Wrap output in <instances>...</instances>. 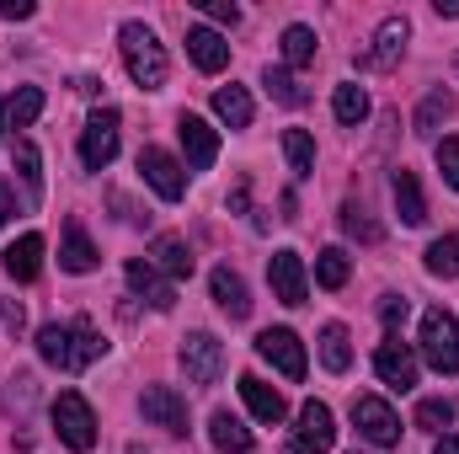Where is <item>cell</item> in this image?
Returning a JSON list of instances; mask_svg holds the SVG:
<instances>
[{
    "instance_id": "6da1fadb",
    "label": "cell",
    "mask_w": 459,
    "mask_h": 454,
    "mask_svg": "<svg viewBox=\"0 0 459 454\" xmlns=\"http://www.w3.org/2000/svg\"><path fill=\"white\" fill-rule=\"evenodd\" d=\"M102 353H108V342H102V332H97L86 316H81V321H48V327L38 332V358L54 363V369H65V374L91 369Z\"/></svg>"
},
{
    "instance_id": "7a4b0ae2",
    "label": "cell",
    "mask_w": 459,
    "mask_h": 454,
    "mask_svg": "<svg viewBox=\"0 0 459 454\" xmlns=\"http://www.w3.org/2000/svg\"><path fill=\"white\" fill-rule=\"evenodd\" d=\"M117 48H123V65H128L134 86H144V92L166 86V48L155 43V32L144 22H123L117 27Z\"/></svg>"
},
{
    "instance_id": "3957f363",
    "label": "cell",
    "mask_w": 459,
    "mask_h": 454,
    "mask_svg": "<svg viewBox=\"0 0 459 454\" xmlns=\"http://www.w3.org/2000/svg\"><path fill=\"white\" fill-rule=\"evenodd\" d=\"M54 433H59L65 450H75V454L97 450V412H91V401L81 390H59V401H54Z\"/></svg>"
},
{
    "instance_id": "277c9868",
    "label": "cell",
    "mask_w": 459,
    "mask_h": 454,
    "mask_svg": "<svg viewBox=\"0 0 459 454\" xmlns=\"http://www.w3.org/2000/svg\"><path fill=\"white\" fill-rule=\"evenodd\" d=\"M422 358H428L438 374H459V321L444 305L422 316Z\"/></svg>"
},
{
    "instance_id": "5b68a950",
    "label": "cell",
    "mask_w": 459,
    "mask_h": 454,
    "mask_svg": "<svg viewBox=\"0 0 459 454\" xmlns=\"http://www.w3.org/2000/svg\"><path fill=\"white\" fill-rule=\"evenodd\" d=\"M352 423L374 450H401V417L379 396H352Z\"/></svg>"
},
{
    "instance_id": "8992f818",
    "label": "cell",
    "mask_w": 459,
    "mask_h": 454,
    "mask_svg": "<svg viewBox=\"0 0 459 454\" xmlns=\"http://www.w3.org/2000/svg\"><path fill=\"white\" fill-rule=\"evenodd\" d=\"M332 444H337L332 406H326V401H305V406H299V428H294V439H289L283 454H326Z\"/></svg>"
},
{
    "instance_id": "52a82bcc",
    "label": "cell",
    "mask_w": 459,
    "mask_h": 454,
    "mask_svg": "<svg viewBox=\"0 0 459 454\" xmlns=\"http://www.w3.org/2000/svg\"><path fill=\"white\" fill-rule=\"evenodd\" d=\"M113 155H117V113L97 108L81 128V161H86V171H102V166H113Z\"/></svg>"
},
{
    "instance_id": "ba28073f",
    "label": "cell",
    "mask_w": 459,
    "mask_h": 454,
    "mask_svg": "<svg viewBox=\"0 0 459 454\" xmlns=\"http://www.w3.org/2000/svg\"><path fill=\"white\" fill-rule=\"evenodd\" d=\"M182 369H187L193 385H214V380L225 374V342L214 337V332L182 337Z\"/></svg>"
},
{
    "instance_id": "9c48e42d",
    "label": "cell",
    "mask_w": 459,
    "mask_h": 454,
    "mask_svg": "<svg viewBox=\"0 0 459 454\" xmlns=\"http://www.w3.org/2000/svg\"><path fill=\"white\" fill-rule=\"evenodd\" d=\"M139 171H144V182L166 198V204H177L182 193H187V177H182V161L177 155H166L160 144H144L139 150Z\"/></svg>"
},
{
    "instance_id": "30bf717a",
    "label": "cell",
    "mask_w": 459,
    "mask_h": 454,
    "mask_svg": "<svg viewBox=\"0 0 459 454\" xmlns=\"http://www.w3.org/2000/svg\"><path fill=\"white\" fill-rule=\"evenodd\" d=\"M256 353H262L273 369H283V380H305V342L294 337L289 327H267V332L256 337Z\"/></svg>"
},
{
    "instance_id": "8fae6325",
    "label": "cell",
    "mask_w": 459,
    "mask_h": 454,
    "mask_svg": "<svg viewBox=\"0 0 459 454\" xmlns=\"http://www.w3.org/2000/svg\"><path fill=\"white\" fill-rule=\"evenodd\" d=\"M406 38H411V22L406 16H385V27L374 32V48L358 59L363 70H395L401 54H406Z\"/></svg>"
},
{
    "instance_id": "7c38bea8",
    "label": "cell",
    "mask_w": 459,
    "mask_h": 454,
    "mask_svg": "<svg viewBox=\"0 0 459 454\" xmlns=\"http://www.w3.org/2000/svg\"><path fill=\"white\" fill-rule=\"evenodd\" d=\"M267 278H273V294H278L283 305H305L310 278H305V257H299V251H273Z\"/></svg>"
},
{
    "instance_id": "4fadbf2b",
    "label": "cell",
    "mask_w": 459,
    "mask_h": 454,
    "mask_svg": "<svg viewBox=\"0 0 459 454\" xmlns=\"http://www.w3.org/2000/svg\"><path fill=\"white\" fill-rule=\"evenodd\" d=\"M139 412H144V423H155V428H166V433H187V401H182L171 385H150V390L139 396Z\"/></svg>"
},
{
    "instance_id": "5bb4252c",
    "label": "cell",
    "mask_w": 459,
    "mask_h": 454,
    "mask_svg": "<svg viewBox=\"0 0 459 454\" xmlns=\"http://www.w3.org/2000/svg\"><path fill=\"white\" fill-rule=\"evenodd\" d=\"M374 374H379L385 385H395V390H411V385H417V353L401 337H385L379 353H374Z\"/></svg>"
},
{
    "instance_id": "9a60e30c",
    "label": "cell",
    "mask_w": 459,
    "mask_h": 454,
    "mask_svg": "<svg viewBox=\"0 0 459 454\" xmlns=\"http://www.w3.org/2000/svg\"><path fill=\"white\" fill-rule=\"evenodd\" d=\"M177 134H182V150H187V166L193 171H209L214 155H220V134L204 123L198 113H182L177 118Z\"/></svg>"
},
{
    "instance_id": "2e32d148",
    "label": "cell",
    "mask_w": 459,
    "mask_h": 454,
    "mask_svg": "<svg viewBox=\"0 0 459 454\" xmlns=\"http://www.w3.org/2000/svg\"><path fill=\"white\" fill-rule=\"evenodd\" d=\"M123 273H128V289H134V294H144L155 310H171V305H177V284H171V278H160V267H150V257H134Z\"/></svg>"
},
{
    "instance_id": "e0dca14e",
    "label": "cell",
    "mask_w": 459,
    "mask_h": 454,
    "mask_svg": "<svg viewBox=\"0 0 459 454\" xmlns=\"http://www.w3.org/2000/svg\"><path fill=\"white\" fill-rule=\"evenodd\" d=\"M150 267H160V273L177 284V278H193L198 257H193V246H187L182 235H155V240H150Z\"/></svg>"
},
{
    "instance_id": "ac0fdd59",
    "label": "cell",
    "mask_w": 459,
    "mask_h": 454,
    "mask_svg": "<svg viewBox=\"0 0 459 454\" xmlns=\"http://www.w3.org/2000/svg\"><path fill=\"white\" fill-rule=\"evenodd\" d=\"M209 289H214V305L225 310L230 321H246L251 316V294H246V278L235 267H214L209 273Z\"/></svg>"
},
{
    "instance_id": "d6986e66",
    "label": "cell",
    "mask_w": 459,
    "mask_h": 454,
    "mask_svg": "<svg viewBox=\"0 0 459 454\" xmlns=\"http://www.w3.org/2000/svg\"><path fill=\"white\" fill-rule=\"evenodd\" d=\"M0 262H5V273L16 278V284H32L38 273H43V235H22V240H11L5 251H0Z\"/></svg>"
},
{
    "instance_id": "ffe728a7",
    "label": "cell",
    "mask_w": 459,
    "mask_h": 454,
    "mask_svg": "<svg viewBox=\"0 0 459 454\" xmlns=\"http://www.w3.org/2000/svg\"><path fill=\"white\" fill-rule=\"evenodd\" d=\"M240 396H246L251 417H256V423H267V428H278V423L289 417V401H283L267 380H256V374H246V380H240Z\"/></svg>"
},
{
    "instance_id": "44dd1931",
    "label": "cell",
    "mask_w": 459,
    "mask_h": 454,
    "mask_svg": "<svg viewBox=\"0 0 459 454\" xmlns=\"http://www.w3.org/2000/svg\"><path fill=\"white\" fill-rule=\"evenodd\" d=\"M187 54H193V65H198L204 75H220L230 65V43L214 27H187Z\"/></svg>"
},
{
    "instance_id": "7402d4cb",
    "label": "cell",
    "mask_w": 459,
    "mask_h": 454,
    "mask_svg": "<svg viewBox=\"0 0 459 454\" xmlns=\"http://www.w3.org/2000/svg\"><path fill=\"white\" fill-rule=\"evenodd\" d=\"M97 262H102V257H97L86 225L70 220V225H65V246H59V267H65V273H97Z\"/></svg>"
},
{
    "instance_id": "603a6c76",
    "label": "cell",
    "mask_w": 459,
    "mask_h": 454,
    "mask_svg": "<svg viewBox=\"0 0 459 454\" xmlns=\"http://www.w3.org/2000/svg\"><path fill=\"white\" fill-rule=\"evenodd\" d=\"M390 193H395V214H401V225H428V204H422V188H417V171H395V182H390Z\"/></svg>"
},
{
    "instance_id": "cb8c5ba5",
    "label": "cell",
    "mask_w": 459,
    "mask_h": 454,
    "mask_svg": "<svg viewBox=\"0 0 459 454\" xmlns=\"http://www.w3.org/2000/svg\"><path fill=\"white\" fill-rule=\"evenodd\" d=\"M38 113H43V92L38 86H22L16 97L0 102V128H32Z\"/></svg>"
},
{
    "instance_id": "d4e9b609",
    "label": "cell",
    "mask_w": 459,
    "mask_h": 454,
    "mask_svg": "<svg viewBox=\"0 0 459 454\" xmlns=\"http://www.w3.org/2000/svg\"><path fill=\"white\" fill-rule=\"evenodd\" d=\"M209 439H214V450H225V454L251 450V428H246L240 417H230V412H214V417H209Z\"/></svg>"
},
{
    "instance_id": "484cf974",
    "label": "cell",
    "mask_w": 459,
    "mask_h": 454,
    "mask_svg": "<svg viewBox=\"0 0 459 454\" xmlns=\"http://www.w3.org/2000/svg\"><path fill=\"white\" fill-rule=\"evenodd\" d=\"M283 155L294 177H316V139L305 128H283Z\"/></svg>"
},
{
    "instance_id": "4316f807",
    "label": "cell",
    "mask_w": 459,
    "mask_h": 454,
    "mask_svg": "<svg viewBox=\"0 0 459 454\" xmlns=\"http://www.w3.org/2000/svg\"><path fill=\"white\" fill-rule=\"evenodd\" d=\"M347 278H352V257H347L342 246H326V251L316 257V284H321V289H342Z\"/></svg>"
},
{
    "instance_id": "83f0119b",
    "label": "cell",
    "mask_w": 459,
    "mask_h": 454,
    "mask_svg": "<svg viewBox=\"0 0 459 454\" xmlns=\"http://www.w3.org/2000/svg\"><path fill=\"white\" fill-rule=\"evenodd\" d=\"M332 113H337V123L358 128V123L368 118V92H363V86H352V81H342V86H337V97H332Z\"/></svg>"
},
{
    "instance_id": "f1b7e54d",
    "label": "cell",
    "mask_w": 459,
    "mask_h": 454,
    "mask_svg": "<svg viewBox=\"0 0 459 454\" xmlns=\"http://www.w3.org/2000/svg\"><path fill=\"white\" fill-rule=\"evenodd\" d=\"M283 59H289L294 70H305V65H316V32H310L305 22H294V27H283Z\"/></svg>"
},
{
    "instance_id": "f546056e",
    "label": "cell",
    "mask_w": 459,
    "mask_h": 454,
    "mask_svg": "<svg viewBox=\"0 0 459 454\" xmlns=\"http://www.w3.org/2000/svg\"><path fill=\"white\" fill-rule=\"evenodd\" d=\"M214 113L225 118L230 128H246V123H251V97H246V86H220V92H214Z\"/></svg>"
},
{
    "instance_id": "4dcf8cb0",
    "label": "cell",
    "mask_w": 459,
    "mask_h": 454,
    "mask_svg": "<svg viewBox=\"0 0 459 454\" xmlns=\"http://www.w3.org/2000/svg\"><path fill=\"white\" fill-rule=\"evenodd\" d=\"M321 363L332 369V374H347V363H352V347H347V327H321Z\"/></svg>"
},
{
    "instance_id": "1f68e13d",
    "label": "cell",
    "mask_w": 459,
    "mask_h": 454,
    "mask_svg": "<svg viewBox=\"0 0 459 454\" xmlns=\"http://www.w3.org/2000/svg\"><path fill=\"white\" fill-rule=\"evenodd\" d=\"M428 273L433 278H459V230L455 235H438L428 246Z\"/></svg>"
},
{
    "instance_id": "d6a6232c",
    "label": "cell",
    "mask_w": 459,
    "mask_h": 454,
    "mask_svg": "<svg viewBox=\"0 0 459 454\" xmlns=\"http://www.w3.org/2000/svg\"><path fill=\"white\" fill-rule=\"evenodd\" d=\"M262 86H267L273 102H283V108H305V86H299L289 70H273V65H267V70H262Z\"/></svg>"
},
{
    "instance_id": "836d02e7",
    "label": "cell",
    "mask_w": 459,
    "mask_h": 454,
    "mask_svg": "<svg viewBox=\"0 0 459 454\" xmlns=\"http://www.w3.org/2000/svg\"><path fill=\"white\" fill-rule=\"evenodd\" d=\"M11 166L22 171V182H27V193L38 198V193H43V161H38V150H32V139H16V144H11Z\"/></svg>"
},
{
    "instance_id": "e575fe53",
    "label": "cell",
    "mask_w": 459,
    "mask_h": 454,
    "mask_svg": "<svg viewBox=\"0 0 459 454\" xmlns=\"http://www.w3.org/2000/svg\"><path fill=\"white\" fill-rule=\"evenodd\" d=\"M444 118H455V97H449V92H428V102L417 108V134L428 139V134H433Z\"/></svg>"
},
{
    "instance_id": "d590c367",
    "label": "cell",
    "mask_w": 459,
    "mask_h": 454,
    "mask_svg": "<svg viewBox=\"0 0 459 454\" xmlns=\"http://www.w3.org/2000/svg\"><path fill=\"white\" fill-rule=\"evenodd\" d=\"M455 417H459V406L444 401V396H428V401L417 406V423H422V428H449Z\"/></svg>"
},
{
    "instance_id": "8d00e7d4",
    "label": "cell",
    "mask_w": 459,
    "mask_h": 454,
    "mask_svg": "<svg viewBox=\"0 0 459 454\" xmlns=\"http://www.w3.org/2000/svg\"><path fill=\"white\" fill-rule=\"evenodd\" d=\"M433 155H438L444 182H449V188H459V134H455V139H438V150H433Z\"/></svg>"
},
{
    "instance_id": "74e56055",
    "label": "cell",
    "mask_w": 459,
    "mask_h": 454,
    "mask_svg": "<svg viewBox=\"0 0 459 454\" xmlns=\"http://www.w3.org/2000/svg\"><path fill=\"white\" fill-rule=\"evenodd\" d=\"M342 230H347V235H363V240H379V225H368L358 204H347V209H342Z\"/></svg>"
},
{
    "instance_id": "f35d334b",
    "label": "cell",
    "mask_w": 459,
    "mask_h": 454,
    "mask_svg": "<svg viewBox=\"0 0 459 454\" xmlns=\"http://www.w3.org/2000/svg\"><path fill=\"white\" fill-rule=\"evenodd\" d=\"M379 316H385V327H390V337H395V327H406V316H411V305H406L401 294H385V305H379Z\"/></svg>"
},
{
    "instance_id": "ab89813d",
    "label": "cell",
    "mask_w": 459,
    "mask_h": 454,
    "mask_svg": "<svg viewBox=\"0 0 459 454\" xmlns=\"http://www.w3.org/2000/svg\"><path fill=\"white\" fill-rule=\"evenodd\" d=\"M204 16H214V22L235 27V22H240V5H230V0H204Z\"/></svg>"
},
{
    "instance_id": "60d3db41",
    "label": "cell",
    "mask_w": 459,
    "mask_h": 454,
    "mask_svg": "<svg viewBox=\"0 0 459 454\" xmlns=\"http://www.w3.org/2000/svg\"><path fill=\"white\" fill-rule=\"evenodd\" d=\"M0 327H5V332H22V327H27V310L11 305V300H0Z\"/></svg>"
},
{
    "instance_id": "b9f144b4",
    "label": "cell",
    "mask_w": 459,
    "mask_h": 454,
    "mask_svg": "<svg viewBox=\"0 0 459 454\" xmlns=\"http://www.w3.org/2000/svg\"><path fill=\"white\" fill-rule=\"evenodd\" d=\"M0 16L5 22H27L32 16V0H0Z\"/></svg>"
},
{
    "instance_id": "7bdbcfd3",
    "label": "cell",
    "mask_w": 459,
    "mask_h": 454,
    "mask_svg": "<svg viewBox=\"0 0 459 454\" xmlns=\"http://www.w3.org/2000/svg\"><path fill=\"white\" fill-rule=\"evenodd\" d=\"M11 220H16V193L0 182V225H11Z\"/></svg>"
},
{
    "instance_id": "ee69618b",
    "label": "cell",
    "mask_w": 459,
    "mask_h": 454,
    "mask_svg": "<svg viewBox=\"0 0 459 454\" xmlns=\"http://www.w3.org/2000/svg\"><path fill=\"white\" fill-rule=\"evenodd\" d=\"M246 204H251V188H246V182H235V188H230V209H235V214H246Z\"/></svg>"
},
{
    "instance_id": "f6af8a7d",
    "label": "cell",
    "mask_w": 459,
    "mask_h": 454,
    "mask_svg": "<svg viewBox=\"0 0 459 454\" xmlns=\"http://www.w3.org/2000/svg\"><path fill=\"white\" fill-rule=\"evenodd\" d=\"M433 454H459V439H455V433H444V439L433 444Z\"/></svg>"
},
{
    "instance_id": "bcb514c9",
    "label": "cell",
    "mask_w": 459,
    "mask_h": 454,
    "mask_svg": "<svg viewBox=\"0 0 459 454\" xmlns=\"http://www.w3.org/2000/svg\"><path fill=\"white\" fill-rule=\"evenodd\" d=\"M438 16H459V0H438Z\"/></svg>"
},
{
    "instance_id": "7dc6e473",
    "label": "cell",
    "mask_w": 459,
    "mask_h": 454,
    "mask_svg": "<svg viewBox=\"0 0 459 454\" xmlns=\"http://www.w3.org/2000/svg\"><path fill=\"white\" fill-rule=\"evenodd\" d=\"M455 70H459V59H455Z\"/></svg>"
}]
</instances>
